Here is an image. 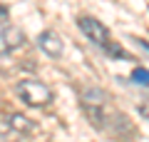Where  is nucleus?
<instances>
[{
  "mask_svg": "<svg viewBox=\"0 0 149 142\" xmlns=\"http://www.w3.org/2000/svg\"><path fill=\"white\" fill-rule=\"evenodd\" d=\"M80 102H82L85 115L90 117V122L95 127H100V130L114 132V130H119V125H127V122H124L127 117L119 115V112L109 105V100H107V95L102 92V90H97V87H82Z\"/></svg>",
  "mask_w": 149,
  "mask_h": 142,
  "instance_id": "1",
  "label": "nucleus"
},
{
  "mask_svg": "<svg viewBox=\"0 0 149 142\" xmlns=\"http://www.w3.org/2000/svg\"><path fill=\"white\" fill-rule=\"evenodd\" d=\"M139 115H142L144 120H149V97L142 102V105H139Z\"/></svg>",
  "mask_w": 149,
  "mask_h": 142,
  "instance_id": "9",
  "label": "nucleus"
},
{
  "mask_svg": "<svg viewBox=\"0 0 149 142\" xmlns=\"http://www.w3.org/2000/svg\"><path fill=\"white\" fill-rule=\"evenodd\" d=\"M102 47L107 50V55H112V58H117V60H119V58H127V53H124V50L117 45V42H112V40H109V42H104Z\"/></svg>",
  "mask_w": 149,
  "mask_h": 142,
  "instance_id": "7",
  "label": "nucleus"
},
{
  "mask_svg": "<svg viewBox=\"0 0 149 142\" xmlns=\"http://www.w3.org/2000/svg\"><path fill=\"white\" fill-rule=\"evenodd\" d=\"M77 25H80L82 35H85L87 40H92L95 45H104V42H109V30H107L100 20H95V18H80Z\"/></svg>",
  "mask_w": 149,
  "mask_h": 142,
  "instance_id": "3",
  "label": "nucleus"
},
{
  "mask_svg": "<svg viewBox=\"0 0 149 142\" xmlns=\"http://www.w3.org/2000/svg\"><path fill=\"white\" fill-rule=\"evenodd\" d=\"M37 47H40L45 55H50V58H60V55L65 53V45H62V40H60V35L52 32V30H45V32L37 35Z\"/></svg>",
  "mask_w": 149,
  "mask_h": 142,
  "instance_id": "5",
  "label": "nucleus"
},
{
  "mask_svg": "<svg viewBox=\"0 0 149 142\" xmlns=\"http://www.w3.org/2000/svg\"><path fill=\"white\" fill-rule=\"evenodd\" d=\"M22 42H25V35H22L20 27H13V25L3 27V30H0V58L8 55V53H13V50H17Z\"/></svg>",
  "mask_w": 149,
  "mask_h": 142,
  "instance_id": "4",
  "label": "nucleus"
},
{
  "mask_svg": "<svg viewBox=\"0 0 149 142\" xmlns=\"http://www.w3.org/2000/svg\"><path fill=\"white\" fill-rule=\"evenodd\" d=\"M132 80H134V85H144V87H147V85H149V70L137 67L132 72Z\"/></svg>",
  "mask_w": 149,
  "mask_h": 142,
  "instance_id": "8",
  "label": "nucleus"
},
{
  "mask_svg": "<svg viewBox=\"0 0 149 142\" xmlns=\"http://www.w3.org/2000/svg\"><path fill=\"white\" fill-rule=\"evenodd\" d=\"M17 95H20V100L25 102V105H30V107L47 105V102L52 100V90L45 82H40V80H20Z\"/></svg>",
  "mask_w": 149,
  "mask_h": 142,
  "instance_id": "2",
  "label": "nucleus"
},
{
  "mask_svg": "<svg viewBox=\"0 0 149 142\" xmlns=\"http://www.w3.org/2000/svg\"><path fill=\"white\" fill-rule=\"evenodd\" d=\"M5 18H8V8H5V5H0V22L5 20Z\"/></svg>",
  "mask_w": 149,
  "mask_h": 142,
  "instance_id": "10",
  "label": "nucleus"
},
{
  "mask_svg": "<svg viewBox=\"0 0 149 142\" xmlns=\"http://www.w3.org/2000/svg\"><path fill=\"white\" fill-rule=\"evenodd\" d=\"M35 130V122L27 120L25 115H10L3 125H0V132L5 135V132H20V135H27V132Z\"/></svg>",
  "mask_w": 149,
  "mask_h": 142,
  "instance_id": "6",
  "label": "nucleus"
}]
</instances>
